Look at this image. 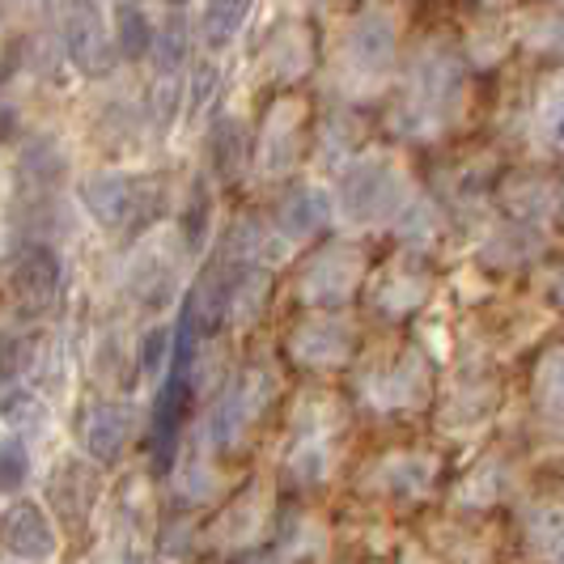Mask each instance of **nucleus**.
Listing matches in <instances>:
<instances>
[{"mask_svg":"<svg viewBox=\"0 0 564 564\" xmlns=\"http://www.w3.org/2000/svg\"><path fill=\"white\" fill-rule=\"evenodd\" d=\"M234 284H238V263H213L204 276L196 281L192 297H187V311H183V352H187V339L192 336H217L221 323L234 311Z\"/></svg>","mask_w":564,"mask_h":564,"instance_id":"nucleus-6","label":"nucleus"},{"mask_svg":"<svg viewBox=\"0 0 564 564\" xmlns=\"http://www.w3.org/2000/svg\"><path fill=\"white\" fill-rule=\"evenodd\" d=\"M458 94H463V64L451 52H429L412 77V107H408L412 123L421 132L442 128L458 107Z\"/></svg>","mask_w":564,"mask_h":564,"instance_id":"nucleus-2","label":"nucleus"},{"mask_svg":"<svg viewBox=\"0 0 564 564\" xmlns=\"http://www.w3.org/2000/svg\"><path fill=\"white\" fill-rule=\"evenodd\" d=\"M82 442L94 463L111 467L115 458L123 454V446H128V416H123L115 403H94V408L85 412Z\"/></svg>","mask_w":564,"mask_h":564,"instance_id":"nucleus-12","label":"nucleus"},{"mask_svg":"<svg viewBox=\"0 0 564 564\" xmlns=\"http://www.w3.org/2000/svg\"><path fill=\"white\" fill-rule=\"evenodd\" d=\"M272 395V387L259 378V373H247L238 387H229V395L217 403L213 421H208V437L217 451H234L242 442V433L251 429V421L263 412V403Z\"/></svg>","mask_w":564,"mask_h":564,"instance_id":"nucleus-9","label":"nucleus"},{"mask_svg":"<svg viewBox=\"0 0 564 564\" xmlns=\"http://www.w3.org/2000/svg\"><path fill=\"white\" fill-rule=\"evenodd\" d=\"M166 213V183L162 178H137V196H132V217L123 234H144L149 226H158Z\"/></svg>","mask_w":564,"mask_h":564,"instance_id":"nucleus-22","label":"nucleus"},{"mask_svg":"<svg viewBox=\"0 0 564 564\" xmlns=\"http://www.w3.org/2000/svg\"><path fill=\"white\" fill-rule=\"evenodd\" d=\"M556 297H561V306H564V276H561V284H556Z\"/></svg>","mask_w":564,"mask_h":564,"instance_id":"nucleus-34","label":"nucleus"},{"mask_svg":"<svg viewBox=\"0 0 564 564\" xmlns=\"http://www.w3.org/2000/svg\"><path fill=\"white\" fill-rule=\"evenodd\" d=\"M395 18L387 9L361 13L344 34V73L357 82H378L395 64Z\"/></svg>","mask_w":564,"mask_h":564,"instance_id":"nucleus-5","label":"nucleus"},{"mask_svg":"<svg viewBox=\"0 0 564 564\" xmlns=\"http://www.w3.org/2000/svg\"><path fill=\"white\" fill-rule=\"evenodd\" d=\"M174 348V332L170 327H149L141 339V373H162Z\"/></svg>","mask_w":564,"mask_h":564,"instance_id":"nucleus-26","label":"nucleus"},{"mask_svg":"<svg viewBox=\"0 0 564 564\" xmlns=\"http://www.w3.org/2000/svg\"><path fill=\"white\" fill-rule=\"evenodd\" d=\"M408 196V183L399 178V170L382 158H366V162H352V166L339 174V208L348 221H387L403 213L412 199Z\"/></svg>","mask_w":564,"mask_h":564,"instance_id":"nucleus-1","label":"nucleus"},{"mask_svg":"<svg viewBox=\"0 0 564 564\" xmlns=\"http://www.w3.org/2000/svg\"><path fill=\"white\" fill-rule=\"evenodd\" d=\"M178 98H183V82H178V73H158V85H153V119H158L162 128L174 123Z\"/></svg>","mask_w":564,"mask_h":564,"instance_id":"nucleus-27","label":"nucleus"},{"mask_svg":"<svg viewBox=\"0 0 564 564\" xmlns=\"http://www.w3.org/2000/svg\"><path fill=\"white\" fill-rule=\"evenodd\" d=\"M373 297H378V306H382L387 314L416 311L424 297H429V276H424V272H416V268H403V263H395V268H391V272L378 281Z\"/></svg>","mask_w":564,"mask_h":564,"instance_id":"nucleus-18","label":"nucleus"},{"mask_svg":"<svg viewBox=\"0 0 564 564\" xmlns=\"http://www.w3.org/2000/svg\"><path fill=\"white\" fill-rule=\"evenodd\" d=\"M247 18H251V0H204L199 39H204L213 52H221V47H229V43L242 34Z\"/></svg>","mask_w":564,"mask_h":564,"instance_id":"nucleus-16","label":"nucleus"},{"mask_svg":"<svg viewBox=\"0 0 564 564\" xmlns=\"http://www.w3.org/2000/svg\"><path fill=\"white\" fill-rule=\"evenodd\" d=\"M115 47H119V56L128 59H144L153 52V39H158V30L149 22V13H144L141 4H119L115 9Z\"/></svg>","mask_w":564,"mask_h":564,"instance_id":"nucleus-19","label":"nucleus"},{"mask_svg":"<svg viewBox=\"0 0 564 564\" xmlns=\"http://www.w3.org/2000/svg\"><path fill=\"white\" fill-rule=\"evenodd\" d=\"M0 543L13 561L26 564L56 556V531H52V518L43 513L39 501H13L0 513Z\"/></svg>","mask_w":564,"mask_h":564,"instance_id":"nucleus-8","label":"nucleus"},{"mask_svg":"<svg viewBox=\"0 0 564 564\" xmlns=\"http://www.w3.org/2000/svg\"><path fill=\"white\" fill-rule=\"evenodd\" d=\"M59 34H64V52L77 64L82 77H111L119 47H115V34L107 30L102 13H98L89 0H73V4L64 9Z\"/></svg>","mask_w":564,"mask_h":564,"instance_id":"nucleus-4","label":"nucleus"},{"mask_svg":"<svg viewBox=\"0 0 564 564\" xmlns=\"http://www.w3.org/2000/svg\"><path fill=\"white\" fill-rule=\"evenodd\" d=\"M77 196H82L85 213H89L102 229H128L132 196H137V178L115 174V170H94V174H85L82 178Z\"/></svg>","mask_w":564,"mask_h":564,"instance_id":"nucleus-11","label":"nucleus"},{"mask_svg":"<svg viewBox=\"0 0 564 564\" xmlns=\"http://www.w3.org/2000/svg\"><path fill=\"white\" fill-rule=\"evenodd\" d=\"M162 4H174V9H178V4H187V0H162Z\"/></svg>","mask_w":564,"mask_h":564,"instance_id":"nucleus-35","label":"nucleus"},{"mask_svg":"<svg viewBox=\"0 0 564 564\" xmlns=\"http://www.w3.org/2000/svg\"><path fill=\"white\" fill-rule=\"evenodd\" d=\"M0 416H4L9 424H39L43 421V408H39V399L34 395L18 391V395L0 399Z\"/></svg>","mask_w":564,"mask_h":564,"instance_id":"nucleus-30","label":"nucleus"},{"mask_svg":"<svg viewBox=\"0 0 564 564\" xmlns=\"http://www.w3.org/2000/svg\"><path fill=\"white\" fill-rule=\"evenodd\" d=\"M429 395V378H424L421 361H399L395 369H387L382 378H373V399L378 408H416Z\"/></svg>","mask_w":564,"mask_h":564,"instance_id":"nucleus-17","label":"nucleus"},{"mask_svg":"<svg viewBox=\"0 0 564 564\" xmlns=\"http://www.w3.org/2000/svg\"><path fill=\"white\" fill-rule=\"evenodd\" d=\"M293 357L311 369H336L352 357V327L327 318V314H314L306 323H297V332L289 339Z\"/></svg>","mask_w":564,"mask_h":564,"instance_id":"nucleus-10","label":"nucleus"},{"mask_svg":"<svg viewBox=\"0 0 564 564\" xmlns=\"http://www.w3.org/2000/svg\"><path fill=\"white\" fill-rule=\"evenodd\" d=\"M535 47H543V52H561L564 56V18L535 26Z\"/></svg>","mask_w":564,"mask_h":564,"instance_id":"nucleus-31","label":"nucleus"},{"mask_svg":"<svg viewBox=\"0 0 564 564\" xmlns=\"http://www.w3.org/2000/svg\"><path fill=\"white\" fill-rule=\"evenodd\" d=\"M22 366H26V344H22V336L0 332V391L22 373Z\"/></svg>","mask_w":564,"mask_h":564,"instance_id":"nucleus-29","label":"nucleus"},{"mask_svg":"<svg viewBox=\"0 0 564 564\" xmlns=\"http://www.w3.org/2000/svg\"><path fill=\"white\" fill-rule=\"evenodd\" d=\"M547 141L556 144V149H564V94L547 107Z\"/></svg>","mask_w":564,"mask_h":564,"instance_id":"nucleus-32","label":"nucleus"},{"mask_svg":"<svg viewBox=\"0 0 564 564\" xmlns=\"http://www.w3.org/2000/svg\"><path fill=\"white\" fill-rule=\"evenodd\" d=\"M9 284L13 297L22 302V311L43 314L59 297V259L43 242H26L9 263Z\"/></svg>","mask_w":564,"mask_h":564,"instance_id":"nucleus-7","label":"nucleus"},{"mask_svg":"<svg viewBox=\"0 0 564 564\" xmlns=\"http://www.w3.org/2000/svg\"><path fill=\"white\" fill-rule=\"evenodd\" d=\"M361 272H366V259L352 242H332L327 251H318L306 268V276L297 284L302 302L306 306H318V311H336L344 302H352L357 284H361Z\"/></svg>","mask_w":564,"mask_h":564,"instance_id":"nucleus-3","label":"nucleus"},{"mask_svg":"<svg viewBox=\"0 0 564 564\" xmlns=\"http://www.w3.org/2000/svg\"><path fill=\"white\" fill-rule=\"evenodd\" d=\"M556 564H564V539L556 543Z\"/></svg>","mask_w":564,"mask_h":564,"instance_id":"nucleus-33","label":"nucleus"},{"mask_svg":"<svg viewBox=\"0 0 564 564\" xmlns=\"http://www.w3.org/2000/svg\"><path fill=\"white\" fill-rule=\"evenodd\" d=\"M535 395H539V403H543L547 412L564 416V344H561V348H552V352L539 361Z\"/></svg>","mask_w":564,"mask_h":564,"instance_id":"nucleus-23","label":"nucleus"},{"mask_svg":"<svg viewBox=\"0 0 564 564\" xmlns=\"http://www.w3.org/2000/svg\"><path fill=\"white\" fill-rule=\"evenodd\" d=\"M247 158H251V144H247L242 119H238V115L217 119L213 132H208V162H213V170H217L221 178H238L242 166H247Z\"/></svg>","mask_w":564,"mask_h":564,"instance_id":"nucleus-15","label":"nucleus"},{"mask_svg":"<svg viewBox=\"0 0 564 564\" xmlns=\"http://www.w3.org/2000/svg\"><path fill=\"white\" fill-rule=\"evenodd\" d=\"M149 56L158 64V73H183V59H187V26H183L178 18H170L166 26L158 30Z\"/></svg>","mask_w":564,"mask_h":564,"instance_id":"nucleus-24","label":"nucleus"},{"mask_svg":"<svg viewBox=\"0 0 564 564\" xmlns=\"http://www.w3.org/2000/svg\"><path fill=\"white\" fill-rule=\"evenodd\" d=\"M30 476V454L22 437L0 433V492H18Z\"/></svg>","mask_w":564,"mask_h":564,"instance_id":"nucleus-25","label":"nucleus"},{"mask_svg":"<svg viewBox=\"0 0 564 564\" xmlns=\"http://www.w3.org/2000/svg\"><path fill=\"white\" fill-rule=\"evenodd\" d=\"M382 484H387V492L391 497H421L424 488H429V480H433V463L429 458H421V454H395V458H387L382 467Z\"/></svg>","mask_w":564,"mask_h":564,"instance_id":"nucleus-20","label":"nucleus"},{"mask_svg":"<svg viewBox=\"0 0 564 564\" xmlns=\"http://www.w3.org/2000/svg\"><path fill=\"white\" fill-rule=\"evenodd\" d=\"M302 153V111L297 102H276L263 123V170H289Z\"/></svg>","mask_w":564,"mask_h":564,"instance_id":"nucleus-14","label":"nucleus"},{"mask_svg":"<svg viewBox=\"0 0 564 564\" xmlns=\"http://www.w3.org/2000/svg\"><path fill=\"white\" fill-rule=\"evenodd\" d=\"M204 229H208V192L196 183V192H192V204H187V217H183V238H187V247L199 251V242H204Z\"/></svg>","mask_w":564,"mask_h":564,"instance_id":"nucleus-28","label":"nucleus"},{"mask_svg":"<svg viewBox=\"0 0 564 564\" xmlns=\"http://www.w3.org/2000/svg\"><path fill=\"white\" fill-rule=\"evenodd\" d=\"M332 221V199L318 187H293L276 208V229L284 238H311Z\"/></svg>","mask_w":564,"mask_h":564,"instance_id":"nucleus-13","label":"nucleus"},{"mask_svg":"<svg viewBox=\"0 0 564 564\" xmlns=\"http://www.w3.org/2000/svg\"><path fill=\"white\" fill-rule=\"evenodd\" d=\"M187 399H192L187 382L174 373V378L166 382V391L158 395V416H153V442H158V454H170V446H174L178 421L187 416Z\"/></svg>","mask_w":564,"mask_h":564,"instance_id":"nucleus-21","label":"nucleus"}]
</instances>
